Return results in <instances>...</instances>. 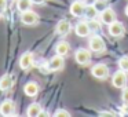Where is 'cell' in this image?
Wrapping results in <instances>:
<instances>
[{
  "label": "cell",
  "mask_w": 128,
  "mask_h": 117,
  "mask_svg": "<svg viewBox=\"0 0 128 117\" xmlns=\"http://www.w3.org/2000/svg\"><path fill=\"white\" fill-rule=\"evenodd\" d=\"M86 3L83 0H74L72 4H70V14L73 17L78 18L81 15H84V11H86Z\"/></svg>",
  "instance_id": "obj_6"
},
{
  "label": "cell",
  "mask_w": 128,
  "mask_h": 117,
  "mask_svg": "<svg viewBox=\"0 0 128 117\" xmlns=\"http://www.w3.org/2000/svg\"><path fill=\"white\" fill-rule=\"evenodd\" d=\"M14 110H15V105L12 100H4L0 105V114L2 116H11V114H14Z\"/></svg>",
  "instance_id": "obj_12"
},
{
  "label": "cell",
  "mask_w": 128,
  "mask_h": 117,
  "mask_svg": "<svg viewBox=\"0 0 128 117\" xmlns=\"http://www.w3.org/2000/svg\"><path fill=\"white\" fill-rule=\"evenodd\" d=\"M109 33H110V36L113 37H121L122 34L125 33V29L124 26H122L121 22H112L110 25H109Z\"/></svg>",
  "instance_id": "obj_9"
},
{
  "label": "cell",
  "mask_w": 128,
  "mask_h": 117,
  "mask_svg": "<svg viewBox=\"0 0 128 117\" xmlns=\"http://www.w3.org/2000/svg\"><path fill=\"white\" fill-rule=\"evenodd\" d=\"M118 68L121 70H124V72L128 73V56H121V58L118 59Z\"/></svg>",
  "instance_id": "obj_21"
},
{
  "label": "cell",
  "mask_w": 128,
  "mask_h": 117,
  "mask_svg": "<svg viewBox=\"0 0 128 117\" xmlns=\"http://www.w3.org/2000/svg\"><path fill=\"white\" fill-rule=\"evenodd\" d=\"M12 83H14V80H12V76L11 74H4L2 76V78H0V91H10L12 87Z\"/></svg>",
  "instance_id": "obj_13"
},
{
  "label": "cell",
  "mask_w": 128,
  "mask_h": 117,
  "mask_svg": "<svg viewBox=\"0 0 128 117\" xmlns=\"http://www.w3.org/2000/svg\"><path fill=\"white\" fill-rule=\"evenodd\" d=\"M26 114L29 117H39L42 114V106L37 102H33L28 106V110H26Z\"/></svg>",
  "instance_id": "obj_16"
},
{
  "label": "cell",
  "mask_w": 128,
  "mask_h": 117,
  "mask_svg": "<svg viewBox=\"0 0 128 117\" xmlns=\"http://www.w3.org/2000/svg\"><path fill=\"white\" fill-rule=\"evenodd\" d=\"M64 65H65L64 56L56 54V55L54 56V58H51V61L48 62V70H51V72H58V70H61L62 68H64Z\"/></svg>",
  "instance_id": "obj_7"
},
{
  "label": "cell",
  "mask_w": 128,
  "mask_h": 117,
  "mask_svg": "<svg viewBox=\"0 0 128 117\" xmlns=\"http://www.w3.org/2000/svg\"><path fill=\"white\" fill-rule=\"evenodd\" d=\"M94 6L96 7V10L99 12H102L103 10H106L109 7V2H108V0H96Z\"/></svg>",
  "instance_id": "obj_20"
},
{
  "label": "cell",
  "mask_w": 128,
  "mask_h": 117,
  "mask_svg": "<svg viewBox=\"0 0 128 117\" xmlns=\"http://www.w3.org/2000/svg\"><path fill=\"white\" fill-rule=\"evenodd\" d=\"M74 59L78 65H88L91 62V50L78 48L74 54Z\"/></svg>",
  "instance_id": "obj_1"
},
{
  "label": "cell",
  "mask_w": 128,
  "mask_h": 117,
  "mask_svg": "<svg viewBox=\"0 0 128 117\" xmlns=\"http://www.w3.org/2000/svg\"><path fill=\"white\" fill-rule=\"evenodd\" d=\"M76 30V34L80 37H87L90 33H91V29L88 26V22H78L74 28Z\"/></svg>",
  "instance_id": "obj_14"
},
{
  "label": "cell",
  "mask_w": 128,
  "mask_h": 117,
  "mask_svg": "<svg viewBox=\"0 0 128 117\" xmlns=\"http://www.w3.org/2000/svg\"><path fill=\"white\" fill-rule=\"evenodd\" d=\"M125 15L128 17V4H127V7H125Z\"/></svg>",
  "instance_id": "obj_29"
},
{
  "label": "cell",
  "mask_w": 128,
  "mask_h": 117,
  "mask_svg": "<svg viewBox=\"0 0 128 117\" xmlns=\"http://www.w3.org/2000/svg\"><path fill=\"white\" fill-rule=\"evenodd\" d=\"M21 22H22L24 25H29V26L36 25V24L39 22V15L34 11L28 10V11H25V12H21Z\"/></svg>",
  "instance_id": "obj_5"
},
{
  "label": "cell",
  "mask_w": 128,
  "mask_h": 117,
  "mask_svg": "<svg viewBox=\"0 0 128 117\" xmlns=\"http://www.w3.org/2000/svg\"><path fill=\"white\" fill-rule=\"evenodd\" d=\"M32 4H33L32 0H18L17 2V8H18V11L25 12V11H28V10H30Z\"/></svg>",
  "instance_id": "obj_18"
},
{
  "label": "cell",
  "mask_w": 128,
  "mask_h": 117,
  "mask_svg": "<svg viewBox=\"0 0 128 117\" xmlns=\"http://www.w3.org/2000/svg\"><path fill=\"white\" fill-rule=\"evenodd\" d=\"M33 61H34V56H33V54H32V52L22 54V55H21V58H20V66H21V69H24V70L30 69L32 65H33Z\"/></svg>",
  "instance_id": "obj_8"
},
{
  "label": "cell",
  "mask_w": 128,
  "mask_h": 117,
  "mask_svg": "<svg viewBox=\"0 0 128 117\" xmlns=\"http://www.w3.org/2000/svg\"><path fill=\"white\" fill-rule=\"evenodd\" d=\"M83 2L86 3V6H92V4H95L96 0H83Z\"/></svg>",
  "instance_id": "obj_28"
},
{
  "label": "cell",
  "mask_w": 128,
  "mask_h": 117,
  "mask_svg": "<svg viewBox=\"0 0 128 117\" xmlns=\"http://www.w3.org/2000/svg\"><path fill=\"white\" fill-rule=\"evenodd\" d=\"M24 92H25L28 96H36L37 92H39V86H37L34 81H29L25 84L24 87Z\"/></svg>",
  "instance_id": "obj_15"
},
{
  "label": "cell",
  "mask_w": 128,
  "mask_h": 117,
  "mask_svg": "<svg viewBox=\"0 0 128 117\" xmlns=\"http://www.w3.org/2000/svg\"><path fill=\"white\" fill-rule=\"evenodd\" d=\"M112 84L116 88H124L127 86V72L120 69L118 72H116L112 77Z\"/></svg>",
  "instance_id": "obj_3"
},
{
  "label": "cell",
  "mask_w": 128,
  "mask_h": 117,
  "mask_svg": "<svg viewBox=\"0 0 128 117\" xmlns=\"http://www.w3.org/2000/svg\"><path fill=\"white\" fill-rule=\"evenodd\" d=\"M54 116L55 117H70V113L68 110H65V109H59V110H56L54 113Z\"/></svg>",
  "instance_id": "obj_23"
},
{
  "label": "cell",
  "mask_w": 128,
  "mask_h": 117,
  "mask_svg": "<svg viewBox=\"0 0 128 117\" xmlns=\"http://www.w3.org/2000/svg\"><path fill=\"white\" fill-rule=\"evenodd\" d=\"M32 2H33V4H37V6H43L46 3V0H32Z\"/></svg>",
  "instance_id": "obj_27"
},
{
  "label": "cell",
  "mask_w": 128,
  "mask_h": 117,
  "mask_svg": "<svg viewBox=\"0 0 128 117\" xmlns=\"http://www.w3.org/2000/svg\"><path fill=\"white\" fill-rule=\"evenodd\" d=\"M91 73H92L94 77L99 78V80H105L109 76V68L106 66L105 64H96L95 66H92Z\"/></svg>",
  "instance_id": "obj_4"
},
{
  "label": "cell",
  "mask_w": 128,
  "mask_h": 117,
  "mask_svg": "<svg viewBox=\"0 0 128 117\" xmlns=\"http://www.w3.org/2000/svg\"><path fill=\"white\" fill-rule=\"evenodd\" d=\"M88 26H90V29L92 30V33H94V32L99 30V28H100V24H99V22H96L95 20H90V22H88Z\"/></svg>",
  "instance_id": "obj_22"
},
{
  "label": "cell",
  "mask_w": 128,
  "mask_h": 117,
  "mask_svg": "<svg viewBox=\"0 0 128 117\" xmlns=\"http://www.w3.org/2000/svg\"><path fill=\"white\" fill-rule=\"evenodd\" d=\"M114 21H116V12H114L110 7H108L106 10H103V11L100 12V22L102 24L110 25V24L114 22Z\"/></svg>",
  "instance_id": "obj_10"
},
{
  "label": "cell",
  "mask_w": 128,
  "mask_h": 117,
  "mask_svg": "<svg viewBox=\"0 0 128 117\" xmlns=\"http://www.w3.org/2000/svg\"><path fill=\"white\" fill-rule=\"evenodd\" d=\"M100 117H114L117 116L116 113H112V112H102V113H99Z\"/></svg>",
  "instance_id": "obj_26"
},
{
  "label": "cell",
  "mask_w": 128,
  "mask_h": 117,
  "mask_svg": "<svg viewBox=\"0 0 128 117\" xmlns=\"http://www.w3.org/2000/svg\"><path fill=\"white\" fill-rule=\"evenodd\" d=\"M90 50L92 51V52H102V51H105V42H103V39L100 36H98V34H94V36L90 39Z\"/></svg>",
  "instance_id": "obj_2"
},
{
  "label": "cell",
  "mask_w": 128,
  "mask_h": 117,
  "mask_svg": "<svg viewBox=\"0 0 128 117\" xmlns=\"http://www.w3.org/2000/svg\"><path fill=\"white\" fill-rule=\"evenodd\" d=\"M121 98H122V100H124V103H127V105H128V88H127V87H125V88H122Z\"/></svg>",
  "instance_id": "obj_24"
},
{
  "label": "cell",
  "mask_w": 128,
  "mask_h": 117,
  "mask_svg": "<svg viewBox=\"0 0 128 117\" xmlns=\"http://www.w3.org/2000/svg\"><path fill=\"white\" fill-rule=\"evenodd\" d=\"M7 8V0H0V12L6 11Z\"/></svg>",
  "instance_id": "obj_25"
},
{
  "label": "cell",
  "mask_w": 128,
  "mask_h": 117,
  "mask_svg": "<svg viewBox=\"0 0 128 117\" xmlns=\"http://www.w3.org/2000/svg\"><path fill=\"white\" fill-rule=\"evenodd\" d=\"M70 29H72V25H70L69 21L62 20V21H59V22L56 24L55 32H56V34H59V36H66V34L70 32Z\"/></svg>",
  "instance_id": "obj_11"
},
{
  "label": "cell",
  "mask_w": 128,
  "mask_h": 117,
  "mask_svg": "<svg viewBox=\"0 0 128 117\" xmlns=\"http://www.w3.org/2000/svg\"><path fill=\"white\" fill-rule=\"evenodd\" d=\"M98 14H99V11L96 10V7L92 4V6H87L86 7V11H84V17L87 18V20H95V18L98 17Z\"/></svg>",
  "instance_id": "obj_17"
},
{
  "label": "cell",
  "mask_w": 128,
  "mask_h": 117,
  "mask_svg": "<svg viewBox=\"0 0 128 117\" xmlns=\"http://www.w3.org/2000/svg\"><path fill=\"white\" fill-rule=\"evenodd\" d=\"M69 50H70V47H69V44H68L66 42H61V43H58V44H56V47H55L56 54H59V55H62V56L68 55Z\"/></svg>",
  "instance_id": "obj_19"
}]
</instances>
